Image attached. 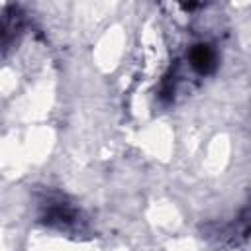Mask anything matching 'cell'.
Masks as SVG:
<instances>
[{
  "label": "cell",
  "instance_id": "1",
  "mask_svg": "<svg viewBox=\"0 0 251 251\" xmlns=\"http://www.w3.org/2000/svg\"><path fill=\"white\" fill-rule=\"evenodd\" d=\"M37 220L61 233H86L88 220L80 206L59 190H43L37 200Z\"/></svg>",
  "mask_w": 251,
  "mask_h": 251
},
{
  "label": "cell",
  "instance_id": "2",
  "mask_svg": "<svg viewBox=\"0 0 251 251\" xmlns=\"http://www.w3.org/2000/svg\"><path fill=\"white\" fill-rule=\"evenodd\" d=\"M25 31V12L18 4H8L0 10V55L12 53Z\"/></svg>",
  "mask_w": 251,
  "mask_h": 251
},
{
  "label": "cell",
  "instance_id": "3",
  "mask_svg": "<svg viewBox=\"0 0 251 251\" xmlns=\"http://www.w3.org/2000/svg\"><path fill=\"white\" fill-rule=\"evenodd\" d=\"M186 65L190 67V71L198 76H208L212 73H216L218 65H220V55L218 49L210 43V41H196L188 47L186 51Z\"/></svg>",
  "mask_w": 251,
  "mask_h": 251
}]
</instances>
